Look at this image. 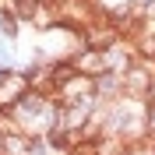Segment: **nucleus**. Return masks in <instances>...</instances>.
Here are the masks:
<instances>
[{
  "label": "nucleus",
  "mask_w": 155,
  "mask_h": 155,
  "mask_svg": "<svg viewBox=\"0 0 155 155\" xmlns=\"http://www.w3.org/2000/svg\"><path fill=\"white\" fill-rule=\"evenodd\" d=\"M71 64H74L78 74L85 78H99L106 74V71H113V60H109V49H78V53H71Z\"/></svg>",
  "instance_id": "1"
},
{
  "label": "nucleus",
  "mask_w": 155,
  "mask_h": 155,
  "mask_svg": "<svg viewBox=\"0 0 155 155\" xmlns=\"http://www.w3.org/2000/svg\"><path fill=\"white\" fill-rule=\"evenodd\" d=\"M7 7H11V14H14L18 21H28L32 25V18H35L39 7H42V0H11Z\"/></svg>",
  "instance_id": "2"
},
{
  "label": "nucleus",
  "mask_w": 155,
  "mask_h": 155,
  "mask_svg": "<svg viewBox=\"0 0 155 155\" xmlns=\"http://www.w3.org/2000/svg\"><path fill=\"white\" fill-rule=\"evenodd\" d=\"M67 155H99V137H81L78 145L67 148Z\"/></svg>",
  "instance_id": "3"
},
{
  "label": "nucleus",
  "mask_w": 155,
  "mask_h": 155,
  "mask_svg": "<svg viewBox=\"0 0 155 155\" xmlns=\"http://www.w3.org/2000/svg\"><path fill=\"white\" fill-rule=\"evenodd\" d=\"M0 32H4L7 39L18 35V18L11 14V7H0Z\"/></svg>",
  "instance_id": "4"
}]
</instances>
